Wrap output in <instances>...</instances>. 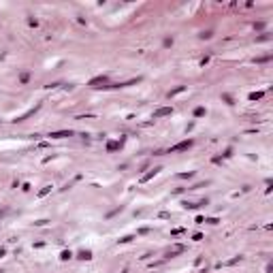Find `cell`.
Segmentation results:
<instances>
[{"instance_id": "1", "label": "cell", "mask_w": 273, "mask_h": 273, "mask_svg": "<svg viewBox=\"0 0 273 273\" xmlns=\"http://www.w3.org/2000/svg\"><path fill=\"white\" fill-rule=\"evenodd\" d=\"M194 145V141L192 139H186V141H179L177 145H173V147L169 149V154H175V152H184V149H190Z\"/></svg>"}, {"instance_id": "2", "label": "cell", "mask_w": 273, "mask_h": 273, "mask_svg": "<svg viewBox=\"0 0 273 273\" xmlns=\"http://www.w3.org/2000/svg\"><path fill=\"white\" fill-rule=\"evenodd\" d=\"M107 83H109V79L105 75H101V77H94L92 81H90V88H105Z\"/></svg>"}, {"instance_id": "3", "label": "cell", "mask_w": 273, "mask_h": 273, "mask_svg": "<svg viewBox=\"0 0 273 273\" xmlns=\"http://www.w3.org/2000/svg\"><path fill=\"white\" fill-rule=\"evenodd\" d=\"M39 109H41V105H36V107H32V109H28V111H26L24 115H19V117H15L13 122L17 124V122H24V120H28V117H30V115H34L36 111H39Z\"/></svg>"}, {"instance_id": "4", "label": "cell", "mask_w": 273, "mask_h": 273, "mask_svg": "<svg viewBox=\"0 0 273 273\" xmlns=\"http://www.w3.org/2000/svg\"><path fill=\"white\" fill-rule=\"evenodd\" d=\"M173 113V107H160L154 111V120H158V117H165V115H171Z\"/></svg>"}, {"instance_id": "5", "label": "cell", "mask_w": 273, "mask_h": 273, "mask_svg": "<svg viewBox=\"0 0 273 273\" xmlns=\"http://www.w3.org/2000/svg\"><path fill=\"white\" fill-rule=\"evenodd\" d=\"M160 171H162V169H160V167H156V169H152L149 173H145V175L141 177V184H145V181H149V179H154V177H156V175H158Z\"/></svg>"}, {"instance_id": "6", "label": "cell", "mask_w": 273, "mask_h": 273, "mask_svg": "<svg viewBox=\"0 0 273 273\" xmlns=\"http://www.w3.org/2000/svg\"><path fill=\"white\" fill-rule=\"evenodd\" d=\"M51 139H66V136H73V130H56L49 134Z\"/></svg>"}, {"instance_id": "7", "label": "cell", "mask_w": 273, "mask_h": 273, "mask_svg": "<svg viewBox=\"0 0 273 273\" xmlns=\"http://www.w3.org/2000/svg\"><path fill=\"white\" fill-rule=\"evenodd\" d=\"M205 205H207V198H203V201H198V203H188V201L184 203L186 209H198V207H205Z\"/></svg>"}, {"instance_id": "8", "label": "cell", "mask_w": 273, "mask_h": 273, "mask_svg": "<svg viewBox=\"0 0 273 273\" xmlns=\"http://www.w3.org/2000/svg\"><path fill=\"white\" fill-rule=\"evenodd\" d=\"M122 143H124V141H109V143H107V152H115V149H120V147H122Z\"/></svg>"}, {"instance_id": "9", "label": "cell", "mask_w": 273, "mask_h": 273, "mask_svg": "<svg viewBox=\"0 0 273 273\" xmlns=\"http://www.w3.org/2000/svg\"><path fill=\"white\" fill-rule=\"evenodd\" d=\"M186 248H184V245H175V248H173L171 252H169V256L167 258H173V256H177V254H181V252H184Z\"/></svg>"}, {"instance_id": "10", "label": "cell", "mask_w": 273, "mask_h": 273, "mask_svg": "<svg viewBox=\"0 0 273 273\" xmlns=\"http://www.w3.org/2000/svg\"><path fill=\"white\" fill-rule=\"evenodd\" d=\"M77 258H81V260H90V258H92V252H90V250H81Z\"/></svg>"}, {"instance_id": "11", "label": "cell", "mask_w": 273, "mask_h": 273, "mask_svg": "<svg viewBox=\"0 0 273 273\" xmlns=\"http://www.w3.org/2000/svg\"><path fill=\"white\" fill-rule=\"evenodd\" d=\"M184 90H186V85H177L175 90H171V92H169V98H171V96H175V94H179V92H184Z\"/></svg>"}, {"instance_id": "12", "label": "cell", "mask_w": 273, "mask_h": 273, "mask_svg": "<svg viewBox=\"0 0 273 273\" xmlns=\"http://www.w3.org/2000/svg\"><path fill=\"white\" fill-rule=\"evenodd\" d=\"M241 260H243V256H235V258H231V260H226L224 265H228V267H231V265H237V262H241Z\"/></svg>"}, {"instance_id": "13", "label": "cell", "mask_w": 273, "mask_h": 273, "mask_svg": "<svg viewBox=\"0 0 273 273\" xmlns=\"http://www.w3.org/2000/svg\"><path fill=\"white\" fill-rule=\"evenodd\" d=\"M262 96H265V92H252L250 94V101H260Z\"/></svg>"}, {"instance_id": "14", "label": "cell", "mask_w": 273, "mask_h": 273, "mask_svg": "<svg viewBox=\"0 0 273 273\" xmlns=\"http://www.w3.org/2000/svg\"><path fill=\"white\" fill-rule=\"evenodd\" d=\"M60 258H62V260H68V258H73V252H70V250H62Z\"/></svg>"}, {"instance_id": "15", "label": "cell", "mask_w": 273, "mask_h": 273, "mask_svg": "<svg viewBox=\"0 0 273 273\" xmlns=\"http://www.w3.org/2000/svg\"><path fill=\"white\" fill-rule=\"evenodd\" d=\"M201 115H205V107H196L194 109V117H201Z\"/></svg>"}, {"instance_id": "16", "label": "cell", "mask_w": 273, "mask_h": 273, "mask_svg": "<svg viewBox=\"0 0 273 273\" xmlns=\"http://www.w3.org/2000/svg\"><path fill=\"white\" fill-rule=\"evenodd\" d=\"M132 239H134V235H126V237H122V239H120V243H130Z\"/></svg>"}, {"instance_id": "17", "label": "cell", "mask_w": 273, "mask_h": 273, "mask_svg": "<svg viewBox=\"0 0 273 273\" xmlns=\"http://www.w3.org/2000/svg\"><path fill=\"white\" fill-rule=\"evenodd\" d=\"M49 190H51V186H45V188H41L39 196H45V194H49Z\"/></svg>"}, {"instance_id": "18", "label": "cell", "mask_w": 273, "mask_h": 273, "mask_svg": "<svg viewBox=\"0 0 273 273\" xmlns=\"http://www.w3.org/2000/svg\"><path fill=\"white\" fill-rule=\"evenodd\" d=\"M211 30H207V32H201V34H198V36H201V39H211Z\"/></svg>"}, {"instance_id": "19", "label": "cell", "mask_w": 273, "mask_h": 273, "mask_svg": "<svg viewBox=\"0 0 273 273\" xmlns=\"http://www.w3.org/2000/svg\"><path fill=\"white\" fill-rule=\"evenodd\" d=\"M269 39H271V34H267V32H265V34H260L256 41H269Z\"/></svg>"}, {"instance_id": "20", "label": "cell", "mask_w": 273, "mask_h": 273, "mask_svg": "<svg viewBox=\"0 0 273 273\" xmlns=\"http://www.w3.org/2000/svg\"><path fill=\"white\" fill-rule=\"evenodd\" d=\"M192 175H194V173H179L181 179H188V177H192Z\"/></svg>"}, {"instance_id": "21", "label": "cell", "mask_w": 273, "mask_h": 273, "mask_svg": "<svg viewBox=\"0 0 273 273\" xmlns=\"http://www.w3.org/2000/svg\"><path fill=\"white\" fill-rule=\"evenodd\" d=\"M171 45H173V39H171V36H167V39H165V47H171Z\"/></svg>"}, {"instance_id": "22", "label": "cell", "mask_w": 273, "mask_h": 273, "mask_svg": "<svg viewBox=\"0 0 273 273\" xmlns=\"http://www.w3.org/2000/svg\"><path fill=\"white\" fill-rule=\"evenodd\" d=\"M222 156H224V158H231V156H233V149H231V147H228V149H226V152H224V154H222Z\"/></svg>"}, {"instance_id": "23", "label": "cell", "mask_w": 273, "mask_h": 273, "mask_svg": "<svg viewBox=\"0 0 273 273\" xmlns=\"http://www.w3.org/2000/svg\"><path fill=\"white\" fill-rule=\"evenodd\" d=\"M222 98H224V101H226V103H228V105H233V98H231V96H228V94H224V96H222Z\"/></svg>"}, {"instance_id": "24", "label": "cell", "mask_w": 273, "mask_h": 273, "mask_svg": "<svg viewBox=\"0 0 273 273\" xmlns=\"http://www.w3.org/2000/svg\"><path fill=\"white\" fill-rule=\"evenodd\" d=\"M205 222H207V224H218V220H216V218H207Z\"/></svg>"}, {"instance_id": "25", "label": "cell", "mask_w": 273, "mask_h": 273, "mask_svg": "<svg viewBox=\"0 0 273 273\" xmlns=\"http://www.w3.org/2000/svg\"><path fill=\"white\" fill-rule=\"evenodd\" d=\"M4 254H6V250H4V248H0V258H2Z\"/></svg>"}, {"instance_id": "26", "label": "cell", "mask_w": 273, "mask_h": 273, "mask_svg": "<svg viewBox=\"0 0 273 273\" xmlns=\"http://www.w3.org/2000/svg\"><path fill=\"white\" fill-rule=\"evenodd\" d=\"M122 273H128V269H124V271H122Z\"/></svg>"}]
</instances>
